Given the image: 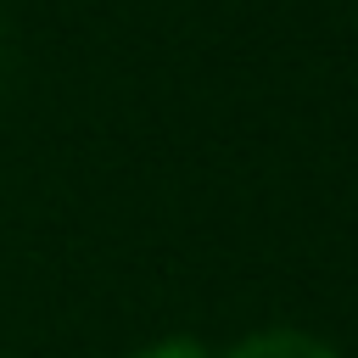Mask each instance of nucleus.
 Returning a JSON list of instances; mask_svg holds the SVG:
<instances>
[{
	"label": "nucleus",
	"mask_w": 358,
	"mask_h": 358,
	"mask_svg": "<svg viewBox=\"0 0 358 358\" xmlns=\"http://www.w3.org/2000/svg\"><path fill=\"white\" fill-rule=\"evenodd\" d=\"M224 358H341L324 336L313 330H291V324H274V330H252L241 336Z\"/></svg>",
	"instance_id": "nucleus-1"
},
{
	"label": "nucleus",
	"mask_w": 358,
	"mask_h": 358,
	"mask_svg": "<svg viewBox=\"0 0 358 358\" xmlns=\"http://www.w3.org/2000/svg\"><path fill=\"white\" fill-rule=\"evenodd\" d=\"M129 358H213L196 336H157V341H145V347H134Z\"/></svg>",
	"instance_id": "nucleus-2"
}]
</instances>
